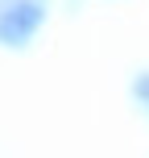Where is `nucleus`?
I'll return each instance as SVG.
<instances>
[{"label":"nucleus","mask_w":149,"mask_h":158,"mask_svg":"<svg viewBox=\"0 0 149 158\" xmlns=\"http://www.w3.org/2000/svg\"><path fill=\"white\" fill-rule=\"evenodd\" d=\"M46 21V4L41 0H13L0 13V42L4 46H25Z\"/></svg>","instance_id":"1"},{"label":"nucleus","mask_w":149,"mask_h":158,"mask_svg":"<svg viewBox=\"0 0 149 158\" xmlns=\"http://www.w3.org/2000/svg\"><path fill=\"white\" fill-rule=\"evenodd\" d=\"M137 96H141V100H149V75H145V79H137Z\"/></svg>","instance_id":"2"}]
</instances>
